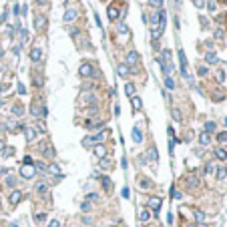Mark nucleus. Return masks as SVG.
Instances as JSON below:
<instances>
[{
	"instance_id": "obj_26",
	"label": "nucleus",
	"mask_w": 227,
	"mask_h": 227,
	"mask_svg": "<svg viewBox=\"0 0 227 227\" xmlns=\"http://www.w3.org/2000/svg\"><path fill=\"white\" fill-rule=\"evenodd\" d=\"M139 219H141L143 223H145V221H149V219H151V211H149V209H143V211L139 213Z\"/></svg>"
},
{
	"instance_id": "obj_25",
	"label": "nucleus",
	"mask_w": 227,
	"mask_h": 227,
	"mask_svg": "<svg viewBox=\"0 0 227 227\" xmlns=\"http://www.w3.org/2000/svg\"><path fill=\"white\" fill-rule=\"evenodd\" d=\"M117 72H119V77H127V74H129V67H127V64H119V67H117Z\"/></svg>"
},
{
	"instance_id": "obj_49",
	"label": "nucleus",
	"mask_w": 227,
	"mask_h": 227,
	"mask_svg": "<svg viewBox=\"0 0 227 227\" xmlns=\"http://www.w3.org/2000/svg\"><path fill=\"white\" fill-rule=\"evenodd\" d=\"M187 185H189V187H193V185H197V179H193V177H189V179H187Z\"/></svg>"
},
{
	"instance_id": "obj_21",
	"label": "nucleus",
	"mask_w": 227,
	"mask_h": 227,
	"mask_svg": "<svg viewBox=\"0 0 227 227\" xmlns=\"http://www.w3.org/2000/svg\"><path fill=\"white\" fill-rule=\"evenodd\" d=\"M95 143H97V139H95V135L92 137H87V139H82V147H92V145H95Z\"/></svg>"
},
{
	"instance_id": "obj_18",
	"label": "nucleus",
	"mask_w": 227,
	"mask_h": 227,
	"mask_svg": "<svg viewBox=\"0 0 227 227\" xmlns=\"http://www.w3.org/2000/svg\"><path fill=\"white\" fill-rule=\"evenodd\" d=\"M109 18H111V20H117V18H119V10H117V6H109Z\"/></svg>"
},
{
	"instance_id": "obj_31",
	"label": "nucleus",
	"mask_w": 227,
	"mask_h": 227,
	"mask_svg": "<svg viewBox=\"0 0 227 227\" xmlns=\"http://www.w3.org/2000/svg\"><path fill=\"white\" fill-rule=\"evenodd\" d=\"M213 131H215V123L213 121H207L205 123V133H213Z\"/></svg>"
},
{
	"instance_id": "obj_47",
	"label": "nucleus",
	"mask_w": 227,
	"mask_h": 227,
	"mask_svg": "<svg viewBox=\"0 0 227 227\" xmlns=\"http://www.w3.org/2000/svg\"><path fill=\"white\" fill-rule=\"evenodd\" d=\"M24 165H34L32 157H28V155H26V157H24Z\"/></svg>"
},
{
	"instance_id": "obj_57",
	"label": "nucleus",
	"mask_w": 227,
	"mask_h": 227,
	"mask_svg": "<svg viewBox=\"0 0 227 227\" xmlns=\"http://www.w3.org/2000/svg\"><path fill=\"white\" fill-rule=\"evenodd\" d=\"M199 227H205V223H199Z\"/></svg>"
},
{
	"instance_id": "obj_43",
	"label": "nucleus",
	"mask_w": 227,
	"mask_h": 227,
	"mask_svg": "<svg viewBox=\"0 0 227 227\" xmlns=\"http://www.w3.org/2000/svg\"><path fill=\"white\" fill-rule=\"evenodd\" d=\"M171 193H173V199H181V193H179V191H177L175 187L171 189Z\"/></svg>"
},
{
	"instance_id": "obj_3",
	"label": "nucleus",
	"mask_w": 227,
	"mask_h": 227,
	"mask_svg": "<svg viewBox=\"0 0 227 227\" xmlns=\"http://www.w3.org/2000/svg\"><path fill=\"white\" fill-rule=\"evenodd\" d=\"M34 173H36L34 165H22V167H20V175H22L24 179H32Z\"/></svg>"
},
{
	"instance_id": "obj_10",
	"label": "nucleus",
	"mask_w": 227,
	"mask_h": 227,
	"mask_svg": "<svg viewBox=\"0 0 227 227\" xmlns=\"http://www.w3.org/2000/svg\"><path fill=\"white\" fill-rule=\"evenodd\" d=\"M215 157L219 161H227V151L223 147H219V149H215Z\"/></svg>"
},
{
	"instance_id": "obj_14",
	"label": "nucleus",
	"mask_w": 227,
	"mask_h": 227,
	"mask_svg": "<svg viewBox=\"0 0 227 227\" xmlns=\"http://www.w3.org/2000/svg\"><path fill=\"white\" fill-rule=\"evenodd\" d=\"M147 155H149V159L153 161V163H155V161L159 159V153H157V149H155V147H149V151H147Z\"/></svg>"
},
{
	"instance_id": "obj_28",
	"label": "nucleus",
	"mask_w": 227,
	"mask_h": 227,
	"mask_svg": "<svg viewBox=\"0 0 227 227\" xmlns=\"http://www.w3.org/2000/svg\"><path fill=\"white\" fill-rule=\"evenodd\" d=\"M101 169H105V171L113 169V165H111V161H109V159H101Z\"/></svg>"
},
{
	"instance_id": "obj_38",
	"label": "nucleus",
	"mask_w": 227,
	"mask_h": 227,
	"mask_svg": "<svg viewBox=\"0 0 227 227\" xmlns=\"http://www.w3.org/2000/svg\"><path fill=\"white\" fill-rule=\"evenodd\" d=\"M217 141H219L221 145H223V143H227V133H219V135H217Z\"/></svg>"
},
{
	"instance_id": "obj_5",
	"label": "nucleus",
	"mask_w": 227,
	"mask_h": 227,
	"mask_svg": "<svg viewBox=\"0 0 227 227\" xmlns=\"http://www.w3.org/2000/svg\"><path fill=\"white\" fill-rule=\"evenodd\" d=\"M77 16H79V12H77V10H72V8H68V10L64 12V22H67V24L74 22V20H77Z\"/></svg>"
},
{
	"instance_id": "obj_60",
	"label": "nucleus",
	"mask_w": 227,
	"mask_h": 227,
	"mask_svg": "<svg viewBox=\"0 0 227 227\" xmlns=\"http://www.w3.org/2000/svg\"><path fill=\"white\" fill-rule=\"evenodd\" d=\"M111 227H115V225H111Z\"/></svg>"
},
{
	"instance_id": "obj_22",
	"label": "nucleus",
	"mask_w": 227,
	"mask_h": 227,
	"mask_svg": "<svg viewBox=\"0 0 227 227\" xmlns=\"http://www.w3.org/2000/svg\"><path fill=\"white\" fill-rule=\"evenodd\" d=\"M125 92H127V97H135V84H133V82H127Z\"/></svg>"
},
{
	"instance_id": "obj_42",
	"label": "nucleus",
	"mask_w": 227,
	"mask_h": 227,
	"mask_svg": "<svg viewBox=\"0 0 227 227\" xmlns=\"http://www.w3.org/2000/svg\"><path fill=\"white\" fill-rule=\"evenodd\" d=\"M46 227H60V221H58V219H52V221H50Z\"/></svg>"
},
{
	"instance_id": "obj_4",
	"label": "nucleus",
	"mask_w": 227,
	"mask_h": 227,
	"mask_svg": "<svg viewBox=\"0 0 227 227\" xmlns=\"http://www.w3.org/2000/svg\"><path fill=\"white\" fill-rule=\"evenodd\" d=\"M137 62H139V54H137L135 50L127 52V57H125V64H127V67H135Z\"/></svg>"
},
{
	"instance_id": "obj_29",
	"label": "nucleus",
	"mask_w": 227,
	"mask_h": 227,
	"mask_svg": "<svg viewBox=\"0 0 227 227\" xmlns=\"http://www.w3.org/2000/svg\"><path fill=\"white\" fill-rule=\"evenodd\" d=\"M6 127H8L10 131H16V129H18V123H16L14 119H8V121H6Z\"/></svg>"
},
{
	"instance_id": "obj_19",
	"label": "nucleus",
	"mask_w": 227,
	"mask_h": 227,
	"mask_svg": "<svg viewBox=\"0 0 227 227\" xmlns=\"http://www.w3.org/2000/svg\"><path fill=\"white\" fill-rule=\"evenodd\" d=\"M131 102H133V109H135V111H141V107H143V101H141L139 97H131Z\"/></svg>"
},
{
	"instance_id": "obj_30",
	"label": "nucleus",
	"mask_w": 227,
	"mask_h": 227,
	"mask_svg": "<svg viewBox=\"0 0 227 227\" xmlns=\"http://www.w3.org/2000/svg\"><path fill=\"white\" fill-rule=\"evenodd\" d=\"M40 149H42V153H44L46 157H52V147H48V145H40Z\"/></svg>"
},
{
	"instance_id": "obj_54",
	"label": "nucleus",
	"mask_w": 227,
	"mask_h": 227,
	"mask_svg": "<svg viewBox=\"0 0 227 227\" xmlns=\"http://www.w3.org/2000/svg\"><path fill=\"white\" fill-rule=\"evenodd\" d=\"M6 185H8V187H12V185H14V179H12V177H8V179H6Z\"/></svg>"
},
{
	"instance_id": "obj_52",
	"label": "nucleus",
	"mask_w": 227,
	"mask_h": 227,
	"mask_svg": "<svg viewBox=\"0 0 227 227\" xmlns=\"http://www.w3.org/2000/svg\"><path fill=\"white\" fill-rule=\"evenodd\" d=\"M44 219H46V215H44V213H38V215H36V221H40V223H42Z\"/></svg>"
},
{
	"instance_id": "obj_48",
	"label": "nucleus",
	"mask_w": 227,
	"mask_h": 227,
	"mask_svg": "<svg viewBox=\"0 0 227 227\" xmlns=\"http://www.w3.org/2000/svg\"><path fill=\"white\" fill-rule=\"evenodd\" d=\"M97 199H99V195H97V193H91L89 197H87V201H97Z\"/></svg>"
},
{
	"instance_id": "obj_37",
	"label": "nucleus",
	"mask_w": 227,
	"mask_h": 227,
	"mask_svg": "<svg viewBox=\"0 0 227 227\" xmlns=\"http://www.w3.org/2000/svg\"><path fill=\"white\" fill-rule=\"evenodd\" d=\"M225 177H227L225 169H223V167H219V169H217V179H225Z\"/></svg>"
},
{
	"instance_id": "obj_41",
	"label": "nucleus",
	"mask_w": 227,
	"mask_h": 227,
	"mask_svg": "<svg viewBox=\"0 0 227 227\" xmlns=\"http://www.w3.org/2000/svg\"><path fill=\"white\" fill-rule=\"evenodd\" d=\"M173 121H181V113L177 109H173Z\"/></svg>"
},
{
	"instance_id": "obj_35",
	"label": "nucleus",
	"mask_w": 227,
	"mask_h": 227,
	"mask_svg": "<svg viewBox=\"0 0 227 227\" xmlns=\"http://www.w3.org/2000/svg\"><path fill=\"white\" fill-rule=\"evenodd\" d=\"M193 215H195V219H197L199 223H203V221H205V213H203V211H195Z\"/></svg>"
},
{
	"instance_id": "obj_53",
	"label": "nucleus",
	"mask_w": 227,
	"mask_h": 227,
	"mask_svg": "<svg viewBox=\"0 0 227 227\" xmlns=\"http://www.w3.org/2000/svg\"><path fill=\"white\" fill-rule=\"evenodd\" d=\"M207 8H209V10H211V12H215V10H217V6H215V2H209V6H207Z\"/></svg>"
},
{
	"instance_id": "obj_59",
	"label": "nucleus",
	"mask_w": 227,
	"mask_h": 227,
	"mask_svg": "<svg viewBox=\"0 0 227 227\" xmlns=\"http://www.w3.org/2000/svg\"><path fill=\"white\" fill-rule=\"evenodd\" d=\"M0 227H2V223H0Z\"/></svg>"
},
{
	"instance_id": "obj_39",
	"label": "nucleus",
	"mask_w": 227,
	"mask_h": 227,
	"mask_svg": "<svg viewBox=\"0 0 227 227\" xmlns=\"http://www.w3.org/2000/svg\"><path fill=\"white\" fill-rule=\"evenodd\" d=\"M80 209H82L84 213H89V211H91V201H84V203L80 205Z\"/></svg>"
},
{
	"instance_id": "obj_17",
	"label": "nucleus",
	"mask_w": 227,
	"mask_h": 227,
	"mask_svg": "<svg viewBox=\"0 0 227 227\" xmlns=\"http://www.w3.org/2000/svg\"><path fill=\"white\" fill-rule=\"evenodd\" d=\"M30 58H32L34 62H38V60L42 58V52H40V48H32V52H30Z\"/></svg>"
},
{
	"instance_id": "obj_24",
	"label": "nucleus",
	"mask_w": 227,
	"mask_h": 227,
	"mask_svg": "<svg viewBox=\"0 0 227 227\" xmlns=\"http://www.w3.org/2000/svg\"><path fill=\"white\" fill-rule=\"evenodd\" d=\"M161 68H163V72H165L167 77L173 72V64H171V62H161Z\"/></svg>"
},
{
	"instance_id": "obj_58",
	"label": "nucleus",
	"mask_w": 227,
	"mask_h": 227,
	"mask_svg": "<svg viewBox=\"0 0 227 227\" xmlns=\"http://www.w3.org/2000/svg\"><path fill=\"white\" fill-rule=\"evenodd\" d=\"M225 125H227V119H225Z\"/></svg>"
},
{
	"instance_id": "obj_50",
	"label": "nucleus",
	"mask_w": 227,
	"mask_h": 227,
	"mask_svg": "<svg viewBox=\"0 0 227 227\" xmlns=\"http://www.w3.org/2000/svg\"><path fill=\"white\" fill-rule=\"evenodd\" d=\"M223 30H221V28H219V30H215V38H219V40H221V38H223Z\"/></svg>"
},
{
	"instance_id": "obj_56",
	"label": "nucleus",
	"mask_w": 227,
	"mask_h": 227,
	"mask_svg": "<svg viewBox=\"0 0 227 227\" xmlns=\"http://www.w3.org/2000/svg\"><path fill=\"white\" fill-rule=\"evenodd\" d=\"M0 151H4V141H0Z\"/></svg>"
},
{
	"instance_id": "obj_23",
	"label": "nucleus",
	"mask_w": 227,
	"mask_h": 227,
	"mask_svg": "<svg viewBox=\"0 0 227 227\" xmlns=\"http://www.w3.org/2000/svg\"><path fill=\"white\" fill-rule=\"evenodd\" d=\"M12 115H14V117H22L24 115L22 105H14V107H12Z\"/></svg>"
},
{
	"instance_id": "obj_6",
	"label": "nucleus",
	"mask_w": 227,
	"mask_h": 227,
	"mask_svg": "<svg viewBox=\"0 0 227 227\" xmlns=\"http://www.w3.org/2000/svg\"><path fill=\"white\" fill-rule=\"evenodd\" d=\"M80 102H82V105H95V102H97V97L91 95V92H84V95L80 97Z\"/></svg>"
},
{
	"instance_id": "obj_40",
	"label": "nucleus",
	"mask_w": 227,
	"mask_h": 227,
	"mask_svg": "<svg viewBox=\"0 0 227 227\" xmlns=\"http://www.w3.org/2000/svg\"><path fill=\"white\" fill-rule=\"evenodd\" d=\"M139 185H141V189H149V187H151V183H149L147 179H141V183H139Z\"/></svg>"
},
{
	"instance_id": "obj_46",
	"label": "nucleus",
	"mask_w": 227,
	"mask_h": 227,
	"mask_svg": "<svg viewBox=\"0 0 227 227\" xmlns=\"http://www.w3.org/2000/svg\"><path fill=\"white\" fill-rule=\"evenodd\" d=\"M193 2H195L197 8H203V6H205V0H193Z\"/></svg>"
},
{
	"instance_id": "obj_8",
	"label": "nucleus",
	"mask_w": 227,
	"mask_h": 227,
	"mask_svg": "<svg viewBox=\"0 0 227 227\" xmlns=\"http://www.w3.org/2000/svg\"><path fill=\"white\" fill-rule=\"evenodd\" d=\"M36 133H38V131H36L34 127H26V129H24V135H26V141H34V137H36Z\"/></svg>"
},
{
	"instance_id": "obj_12",
	"label": "nucleus",
	"mask_w": 227,
	"mask_h": 227,
	"mask_svg": "<svg viewBox=\"0 0 227 227\" xmlns=\"http://www.w3.org/2000/svg\"><path fill=\"white\" fill-rule=\"evenodd\" d=\"M133 141H135V143H141V141H143V133H141V129H139V127L133 129Z\"/></svg>"
},
{
	"instance_id": "obj_32",
	"label": "nucleus",
	"mask_w": 227,
	"mask_h": 227,
	"mask_svg": "<svg viewBox=\"0 0 227 227\" xmlns=\"http://www.w3.org/2000/svg\"><path fill=\"white\" fill-rule=\"evenodd\" d=\"M44 24H46L44 16H36V28H44Z\"/></svg>"
},
{
	"instance_id": "obj_15",
	"label": "nucleus",
	"mask_w": 227,
	"mask_h": 227,
	"mask_svg": "<svg viewBox=\"0 0 227 227\" xmlns=\"http://www.w3.org/2000/svg\"><path fill=\"white\" fill-rule=\"evenodd\" d=\"M101 183H102V189H105V191H111V187H113V181H111L109 177H101Z\"/></svg>"
},
{
	"instance_id": "obj_61",
	"label": "nucleus",
	"mask_w": 227,
	"mask_h": 227,
	"mask_svg": "<svg viewBox=\"0 0 227 227\" xmlns=\"http://www.w3.org/2000/svg\"><path fill=\"white\" fill-rule=\"evenodd\" d=\"M225 173H227V169H225Z\"/></svg>"
},
{
	"instance_id": "obj_36",
	"label": "nucleus",
	"mask_w": 227,
	"mask_h": 227,
	"mask_svg": "<svg viewBox=\"0 0 227 227\" xmlns=\"http://www.w3.org/2000/svg\"><path fill=\"white\" fill-rule=\"evenodd\" d=\"M205 173H207V175L215 173V165H213V163H207V165H205Z\"/></svg>"
},
{
	"instance_id": "obj_20",
	"label": "nucleus",
	"mask_w": 227,
	"mask_h": 227,
	"mask_svg": "<svg viewBox=\"0 0 227 227\" xmlns=\"http://www.w3.org/2000/svg\"><path fill=\"white\" fill-rule=\"evenodd\" d=\"M117 32L119 34H129V26L125 22H117Z\"/></svg>"
},
{
	"instance_id": "obj_27",
	"label": "nucleus",
	"mask_w": 227,
	"mask_h": 227,
	"mask_svg": "<svg viewBox=\"0 0 227 227\" xmlns=\"http://www.w3.org/2000/svg\"><path fill=\"white\" fill-rule=\"evenodd\" d=\"M46 171H48V173H52V175H58V177H60V169H58V165H54V163H52V165H48Z\"/></svg>"
},
{
	"instance_id": "obj_13",
	"label": "nucleus",
	"mask_w": 227,
	"mask_h": 227,
	"mask_svg": "<svg viewBox=\"0 0 227 227\" xmlns=\"http://www.w3.org/2000/svg\"><path fill=\"white\" fill-rule=\"evenodd\" d=\"M20 199H22V193H20V191H12L10 193V203L12 205H16Z\"/></svg>"
},
{
	"instance_id": "obj_1",
	"label": "nucleus",
	"mask_w": 227,
	"mask_h": 227,
	"mask_svg": "<svg viewBox=\"0 0 227 227\" xmlns=\"http://www.w3.org/2000/svg\"><path fill=\"white\" fill-rule=\"evenodd\" d=\"M80 77H97V72H95V68H92V64H89V62H82L79 68Z\"/></svg>"
},
{
	"instance_id": "obj_44",
	"label": "nucleus",
	"mask_w": 227,
	"mask_h": 227,
	"mask_svg": "<svg viewBox=\"0 0 227 227\" xmlns=\"http://www.w3.org/2000/svg\"><path fill=\"white\" fill-rule=\"evenodd\" d=\"M197 72H199L201 77H205V74H207V67H199V68H197Z\"/></svg>"
},
{
	"instance_id": "obj_51",
	"label": "nucleus",
	"mask_w": 227,
	"mask_h": 227,
	"mask_svg": "<svg viewBox=\"0 0 227 227\" xmlns=\"http://www.w3.org/2000/svg\"><path fill=\"white\" fill-rule=\"evenodd\" d=\"M217 79L223 82V80H225V72H223V70H219V72H217Z\"/></svg>"
},
{
	"instance_id": "obj_7",
	"label": "nucleus",
	"mask_w": 227,
	"mask_h": 227,
	"mask_svg": "<svg viewBox=\"0 0 227 227\" xmlns=\"http://www.w3.org/2000/svg\"><path fill=\"white\" fill-rule=\"evenodd\" d=\"M95 157L105 159V157H107V147H105V145H97V147H95Z\"/></svg>"
},
{
	"instance_id": "obj_55",
	"label": "nucleus",
	"mask_w": 227,
	"mask_h": 227,
	"mask_svg": "<svg viewBox=\"0 0 227 227\" xmlns=\"http://www.w3.org/2000/svg\"><path fill=\"white\" fill-rule=\"evenodd\" d=\"M18 92H20V95H24V92H26V89H24L22 84H18Z\"/></svg>"
},
{
	"instance_id": "obj_45",
	"label": "nucleus",
	"mask_w": 227,
	"mask_h": 227,
	"mask_svg": "<svg viewBox=\"0 0 227 227\" xmlns=\"http://www.w3.org/2000/svg\"><path fill=\"white\" fill-rule=\"evenodd\" d=\"M36 191H38V193H42V191H46V185H44V183H40V185H36Z\"/></svg>"
},
{
	"instance_id": "obj_9",
	"label": "nucleus",
	"mask_w": 227,
	"mask_h": 227,
	"mask_svg": "<svg viewBox=\"0 0 227 227\" xmlns=\"http://www.w3.org/2000/svg\"><path fill=\"white\" fill-rule=\"evenodd\" d=\"M199 143H201V145H203V147H207V145H209V143H211V137H209V133H201V135H199Z\"/></svg>"
},
{
	"instance_id": "obj_11",
	"label": "nucleus",
	"mask_w": 227,
	"mask_h": 227,
	"mask_svg": "<svg viewBox=\"0 0 227 227\" xmlns=\"http://www.w3.org/2000/svg\"><path fill=\"white\" fill-rule=\"evenodd\" d=\"M205 60H207L209 64H215V62H217V60H219V58H217V54H215V52H213V50H209V52L205 54Z\"/></svg>"
},
{
	"instance_id": "obj_2",
	"label": "nucleus",
	"mask_w": 227,
	"mask_h": 227,
	"mask_svg": "<svg viewBox=\"0 0 227 227\" xmlns=\"http://www.w3.org/2000/svg\"><path fill=\"white\" fill-rule=\"evenodd\" d=\"M161 205H163V199H161V197H149L147 199V207L153 209V211H159Z\"/></svg>"
},
{
	"instance_id": "obj_33",
	"label": "nucleus",
	"mask_w": 227,
	"mask_h": 227,
	"mask_svg": "<svg viewBox=\"0 0 227 227\" xmlns=\"http://www.w3.org/2000/svg\"><path fill=\"white\" fill-rule=\"evenodd\" d=\"M165 87H167L169 91H173V89H175V80L171 79V77H167V79H165Z\"/></svg>"
},
{
	"instance_id": "obj_34",
	"label": "nucleus",
	"mask_w": 227,
	"mask_h": 227,
	"mask_svg": "<svg viewBox=\"0 0 227 227\" xmlns=\"http://www.w3.org/2000/svg\"><path fill=\"white\" fill-rule=\"evenodd\" d=\"M149 6H153V8L159 10L161 6H163V0H149Z\"/></svg>"
},
{
	"instance_id": "obj_16",
	"label": "nucleus",
	"mask_w": 227,
	"mask_h": 227,
	"mask_svg": "<svg viewBox=\"0 0 227 227\" xmlns=\"http://www.w3.org/2000/svg\"><path fill=\"white\" fill-rule=\"evenodd\" d=\"M163 30H165L163 26H155V28H151V36H153V38L157 40V38H159L161 34H163Z\"/></svg>"
}]
</instances>
